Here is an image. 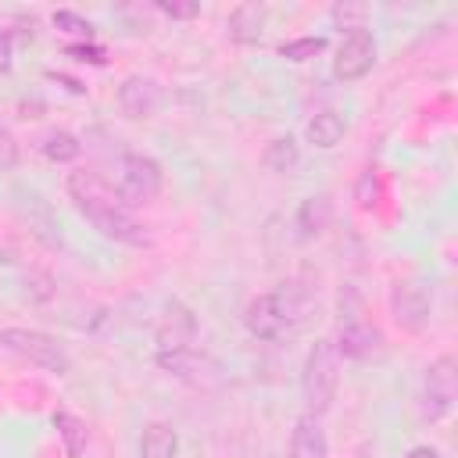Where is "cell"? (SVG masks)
Instances as JSON below:
<instances>
[{
    "label": "cell",
    "instance_id": "cell-3",
    "mask_svg": "<svg viewBox=\"0 0 458 458\" xmlns=\"http://www.w3.org/2000/svg\"><path fill=\"white\" fill-rule=\"evenodd\" d=\"M301 308H297V301H293V290H268V293H258L247 308H243V326H247V333L254 336V340H265V344H272V340H283V336H290L293 329H297V315Z\"/></svg>",
    "mask_w": 458,
    "mask_h": 458
},
{
    "label": "cell",
    "instance_id": "cell-28",
    "mask_svg": "<svg viewBox=\"0 0 458 458\" xmlns=\"http://www.w3.org/2000/svg\"><path fill=\"white\" fill-rule=\"evenodd\" d=\"M14 64V32L0 29V75H7Z\"/></svg>",
    "mask_w": 458,
    "mask_h": 458
},
{
    "label": "cell",
    "instance_id": "cell-2",
    "mask_svg": "<svg viewBox=\"0 0 458 458\" xmlns=\"http://www.w3.org/2000/svg\"><path fill=\"white\" fill-rule=\"evenodd\" d=\"M340 354H336V344L333 340H315L304 354V365H301V397H304V411L308 415H326L336 401V390H340Z\"/></svg>",
    "mask_w": 458,
    "mask_h": 458
},
{
    "label": "cell",
    "instance_id": "cell-1",
    "mask_svg": "<svg viewBox=\"0 0 458 458\" xmlns=\"http://www.w3.org/2000/svg\"><path fill=\"white\" fill-rule=\"evenodd\" d=\"M64 186H68V197H72L75 211L104 240H114V243H125V247H147L150 243V233L143 229V222L132 215V208L118 197V190L107 179H100L89 168H75V172H68Z\"/></svg>",
    "mask_w": 458,
    "mask_h": 458
},
{
    "label": "cell",
    "instance_id": "cell-4",
    "mask_svg": "<svg viewBox=\"0 0 458 458\" xmlns=\"http://www.w3.org/2000/svg\"><path fill=\"white\" fill-rule=\"evenodd\" d=\"M0 347L11 351L14 358L36 365V369H47V372H57V376H68L72 372V354L64 351V344L43 329H29V326H4L0 329Z\"/></svg>",
    "mask_w": 458,
    "mask_h": 458
},
{
    "label": "cell",
    "instance_id": "cell-12",
    "mask_svg": "<svg viewBox=\"0 0 458 458\" xmlns=\"http://www.w3.org/2000/svg\"><path fill=\"white\" fill-rule=\"evenodd\" d=\"M154 340H157V351L193 347V340H197V318H193V311L182 301H168L165 311H161V318H157Z\"/></svg>",
    "mask_w": 458,
    "mask_h": 458
},
{
    "label": "cell",
    "instance_id": "cell-27",
    "mask_svg": "<svg viewBox=\"0 0 458 458\" xmlns=\"http://www.w3.org/2000/svg\"><path fill=\"white\" fill-rule=\"evenodd\" d=\"M64 54H72L75 61H93V64H104L107 61L104 57V47H97V43H68Z\"/></svg>",
    "mask_w": 458,
    "mask_h": 458
},
{
    "label": "cell",
    "instance_id": "cell-22",
    "mask_svg": "<svg viewBox=\"0 0 458 458\" xmlns=\"http://www.w3.org/2000/svg\"><path fill=\"white\" fill-rule=\"evenodd\" d=\"M322 50H326V36H297V39H286V43L279 47V57L301 64V61L318 57Z\"/></svg>",
    "mask_w": 458,
    "mask_h": 458
},
{
    "label": "cell",
    "instance_id": "cell-26",
    "mask_svg": "<svg viewBox=\"0 0 458 458\" xmlns=\"http://www.w3.org/2000/svg\"><path fill=\"white\" fill-rule=\"evenodd\" d=\"M18 161H21L18 140L11 136V129H4V125H0V172H11V168H18Z\"/></svg>",
    "mask_w": 458,
    "mask_h": 458
},
{
    "label": "cell",
    "instance_id": "cell-10",
    "mask_svg": "<svg viewBox=\"0 0 458 458\" xmlns=\"http://www.w3.org/2000/svg\"><path fill=\"white\" fill-rule=\"evenodd\" d=\"M161 104H165V93H161V86L150 75H129V79H122V86H118V107H122L125 118H132V122L154 118L161 111Z\"/></svg>",
    "mask_w": 458,
    "mask_h": 458
},
{
    "label": "cell",
    "instance_id": "cell-21",
    "mask_svg": "<svg viewBox=\"0 0 458 458\" xmlns=\"http://www.w3.org/2000/svg\"><path fill=\"white\" fill-rule=\"evenodd\" d=\"M329 18H333V25L347 29V32L365 29V21H369V4H358V0H336V4L329 7Z\"/></svg>",
    "mask_w": 458,
    "mask_h": 458
},
{
    "label": "cell",
    "instance_id": "cell-25",
    "mask_svg": "<svg viewBox=\"0 0 458 458\" xmlns=\"http://www.w3.org/2000/svg\"><path fill=\"white\" fill-rule=\"evenodd\" d=\"M165 18H179V21H186V18H197L200 14V4L197 0H157L154 4Z\"/></svg>",
    "mask_w": 458,
    "mask_h": 458
},
{
    "label": "cell",
    "instance_id": "cell-5",
    "mask_svg": "<svg viewBox=\"0 0 458 458\" xmlns=\"http://www.w3.org/2000/svg\"><path fill=\"white\" fill-rule=\"evenodd\" d=\"M165 186V172L157 165V157L150 154H140V150H129L122 154L118 161V197L129 204V208H140V204H150Z\"/></svg>",
    "mask_w": 458,
    "mask_h": 458
},
{
    "label": "cell",
    "instance_id": "cell-23",
    "mask_svg": "<svg viewBox=\"0 0 458 458\" xmlns=\"http://www.w3.org/2000/svg\"><path fill=\"white\" fill-rule=\"evenodd\" d=\"M54 25H57L61 32H68V36H82V39L93 36V21L82 18V14H75V11H68V7L54 11Z\"/></svg>",
    "mask_w": 458,
    "mask_h": 458
},
{
    "label": "cell",
    "instance_id": "cell-14",
    "mask_svg": "<svg viewBox=\"0 0 458 458\" xmlns=\"http://www.w3.org/2000/svg\"><path fill=\"white\" fill-rule=\"evenodd\" d=\"M265 21H268V7L258 4V0H247V4H236L225 18V32L233 43H258L261 32H265Z\"/></svg>",
    "mask_w": 458,
    "mask_h": 458
},
{
    "label": "cell",
    "instance_id": "cell-16",
    "mask_svg": "<svg viewBox=\"0 0 458 458\" xmlns=\"http://www.w3.org/2000/svg\"><path fill=\"white\" fill-rule=\"evenodd\" d=\"M329 218H333V204H329V197H308V200H301L297 218H293L297 236H301V240H315V236H322L326 225H329Z\"/></svg>",
    "mask_w": 458,
    "mask_h": 458
},
{
    "label": "cell",
    "instance_id": "cell-24",
    "mask_svg": "<svg viewBox=\"0 0 458 458\" xmlns=\"http://www.w3.org/2000/svg\"><path fill=\"white\" fill-rule=\"evenodd\" d=\"M354 200H358V208H365V211L379 204V175H376L372 168L358 175V186H354Z\"/></svg>",
    "mask_w": 458,
    "mask_h": 458
},
{
    "label": "cell",
    "instance_id": "cell-8",
    "mask_svg": "<svg viewBox=\"0 0 458 458\" xmlns=\"http://www.w3.org/2000/svg\"><path fill=\"white\" fill-rule=\"evenodd\" d=\"M376 64V36L369 29H354L340 39L336 57H333V79L340 82H358L372 72Z\"/></svg>",
    "mask_w": 458,
    "mask_h": 458
},
{
    "label": "cell",
    "instance_id": "cell-19",
    "mask_svg": "<svg viewBox=\"0 0 458 458\" xmlns=\"http://www.w3.org/2000/svg\"><path fill=\"white\" fill-rule=\"evenodd\" d=\"M261 161H265V168H268V172L286 175V172H293V168L301 165V147H297V140H293L290 132H286V136H276V140H268V143H265Z\"/></svg>",
    "mask_w": 458,
    "mask_h": 458
},
{
    "label": "cell",
    "instance_id": "cell-20",
    "mask_svg": "<svg viewBox=\"0 0 458 458\" xmlns=\"http://www.w3.org/2000/svg\"><path fill=\"white\" fill-rule=\"evenodd\" d=\"M43 157L47 161H54V165H72L79 154H82V140L75 136V132H64V129H57V132H50L47 140H43Z\"/></svg>",
    "mask_w": 458,
    "mask_h": 458
},
{
    "label": "cell",
    "instance_id": "cell-18",
    "mask_svg": "<svg viewBox=\"0 0 458 458\" xmlns=\"http://www.w3.org/2000/svg\"><path fill=\"white\" fill-rule=\"evenodd\" d=\"M179 433L168 422H147L140 433V458H175Z\"/></svg>",
    "mask_w": 458,
    "mask_h": 458
},
{
    "label": "cell",
    "instance_id": "cell-6",
    "mask_svg": "<svg viewBox=\"0 0 458 458\" xmlns=\"http://www.w3.org/2000/svg\"><path fill=\"white\" fill-rule=\"evenodd\" d=\"M454 397H458V372H454V358L440 354L426 365L422 372V394H419V408L422 419L440 422L454 411Z\"/></svg>",
    "mask_w": 458,
    "mask_h": 458
},
{
    "label": "cell",
    "instance_id": "cell-15",
    "mask_svg": "<svg viewBox=\"0 0 458 458\" xmlns=\"http://www.w3.org/2000/svg\"><path fill=\"white\" fill-rule=\"evenodd\" d=\"M344 132H347V118H344L340 111H333V107L315 111V114L308 118V125H304L308 143H315L318 150H333V147L344 140Z\"/></svg>",
    "mask_w": 458,
    "mask_h": 458
},
{
    "label": "cell",
    "instance_id": "cell-11",
    "mask_svg": "<svg viewBox=\"0 0 458 458\" xmlns=\"http://www.w3.org/2000/svg\"><path fill=\"white\" fill-rule=\"evenodd\" d=\"M390 311L397 318V326L419 333L426 322H429V311H433V297L422 283H397L394 293H390Z\"/></svg>",
    "mask_w": 458,
    "mask_h": 458
},
{
    "label": "cell",
    "instance_id": "cell-13",
    "mask_svg": "<svg viewBox=\"0 0 458 458\" xmlns=\"http://www.w3.org/2000/svg\"><path fill=\"white\" fill-rule=\"evenodd\" d=\"M286 458H329V440H326V429H322V419L318 415H308L304 411L293 422Z\"/></svg>",
    "mask_w": 458,
    "mask_h": 458
},
{
    "label": "cell",
    "instance_id": "cell-7",
    "mask_svg": "<svg viewBox=\"0 0 458 458\" xmlns=\"http://www.w3.org/2000/svg\"><path fill=\"white\" fill-rule=\"evenodd\" d=\"M154 365H157L161 372H168V376L190 383V386H200V390L222 383V365H218V358H211V354L200 351V347L157 351V354H154Z\"/></svg>",
    "mask_w": 458,
    "mask_h": 458
},
{
    "label": "cell",
    "instance_id": "cell-29",
    "mask_svg": "<svg viewBox=\"0 0 458 458\" xmlns=\"http://www.w3.org/2000/svg\"><path fill=\"white\" fill-rule=\"evenodd\" d=\"M404 458H440V451H437V447H429V444H419V447H411Z\"/></svg>",
    "mask_w": 458,
    "mask_h": 458
},
{
    "label": "cell",
    "instance_id": "cell-17",
    "mask_svg": "<svg viewBox=\"0 0 458 458\" xmlns=\"http://www.w3.org/2000/svg\"><path fill=\"white\" fill-rule=\"evenodd\" d=\"M50 422H54V429H57V437H61L64 458H82V451H86V444H89V426H86L75 411H64V408H57Z\"/></svg>",
    "mask_w": 458,
    "mask_h": 458
},
{
    "label": "cell",
    "instance_id": "cell-9",
    "mask_svg": "<svg viewBox=\"0 0 458 458\" xmlns=\"http://www.w3.org/2000/svg\"><path fill=\"white\" fill-rule=\"evenodd\" d=\"M333 344H336V354H340V358H351V361H372V358H379L383 347H386L383 333H379L372 322H365L361 315H347V318L340 322V333H336Z\"/></svg>",
    "mask_w": 458,
    "mask_h": 458
}]
</instances>
